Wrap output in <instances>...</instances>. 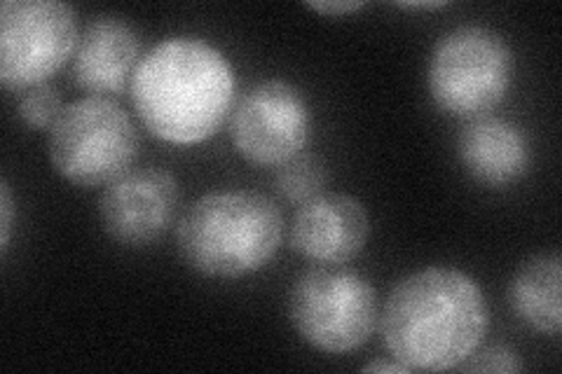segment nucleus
I'll list each match as a JSON object with an SVG mask.
<instances>
[{
	"label": "nucleus",
	"mask_w": 562,
	"mask_h": 374,
	"mask_svg": "<svg viewBox=\"0 0 562 374\" xmlns=\"http://www.w3.org/2000/svg\"><path fill=\"white\" fill-rule=\"evenodd\" d=\"M368 235L371 218L357 197L322 192L295 211L291 246L312 262L345 264L363 251Z\"/></svg>",
	"instance_id": "obj_10"
},
{
	"label": "nucleus",
	"mask_w": 562,
	"mask_h": 374,
	"mask_svg": "<svg viewBox=\"0 0 562 374\" xmlns=\"http://www.w3.org/2000/svg\"><path fill=\"white\" fill-rule=\"evenodd\" d=\"M179 181L160 167L130 169L105 185L99 220L109 239L127 248L160 241L179 213Z\"/></svg>",
	"instance_id": "obj_9"
},
{
	"label": "nucleus",
	"mask_w": 562,
	"mask_h": 374,
	"mask_svg": "<svg viewBox=\"0 0 562 374\" xmlns=\"http://www.w3.org/2000/svg\"><path fill=\"white\" fill-rule=\"evenodd\" d=\"M326 165L319 155L301 152L291 157L289 162L277 167L274 188L291 204H305L324 192L326 185Z\"/></svg>",
	"instance_id": "obj_14"
},
{
	"label": "nucleus",
	"mask_w": 562,
	"mask_h": 374,
	"mask_svg": "<svg viewBox=\"0 0 562 374\" xmlns=\"http://www.w3.org/2000/svg\"><path fill=\"white\" fill-rule=\"evenodd\" d=\"M312 115L305 94L286 80L254 84L231 122L235 150L258 167H281L301 155L310 140Z\"/></svg>",
	"instance_id": "obj_8"
},
{
	"label": "nucleus",
	"mask_w": 562,
	"mask_h": 374,
	"mask_svg": "<svg viewBox=\"0 0 562 374\" xmlns=\"http://www.w3.org/2000/svg\"><path fill=\"white\" fill-rule=\"evenodd\" d=\"M448 3H443V0H436V3H398V8L403 10H438V8H446Z\"/></svg>",
	"instance_id": "obj_20"
},
{
	"label": "nucleus",
	"mask_w": 562,
	"mask_h": 374,
	"mask_svg": "<svg viewBox=\"0 0 562 374\" xmlns=\"http://www.w3.org/2000/svg\"><path fill=\"white\" fill-rule=\"evenodd\" d=\"M235 101V70L223 52L200 38H169L138 61L132 103L144 127L173 146L214 136Z\"/></svg>",
	"instance_id": "obj_2"
},
{
	"label": "nucleus",
	"mask_w": 562,
	"mask_h": 374,
	"mask_svg": "<svg viewBox=\"0 0 562 374\" xmlns=\"http://www.w3.org/2000/svg\"><path fill=\"white\" fill-rule=\"evenodd\" d=\"M138 52L140 43L132 24L113 14L97 16L78 41L74 78L92 97L125 92L138 66Z\"/></svg>",
	"instance_id": "obj_12"
},
{
	"label": "nucleus",
	"mask_w": 562,
	"mask_h": 374,
	"mask_svg": "<svg viewBox=\"0 0 562 374\" xmlns=\"http://www.w3.org/2000/svg\"><path fill=\"white\" fill-rule=\"evenodd\" d=\"M487 324L476 279L454 267H427L401 279L380 316L386 351L411 372L462 367L479 351Z\"/></svg>",
	"instance_id": "obj_1"
},
{
	"label": "nucleus",
	"mask_w": 562,
	"mask_h": 374,
	"mask_svg": "<svg viewBox=\"0 0 562 374\" xmlns=\"http://www.w3.org/2000/svg\"><path fill=\"white\" fill-rule=\"evenodd\" d=\"M514 73V49L502 33L487 26H457L431 52L427 87L443 113L479 120L506 99Z\"/></svg>",
	"instance_id": "obj_4"
},
{
	"label": "nucleus",
	"mask_w": 562,
	"mask_h": 374,
	"mask_svg": "<svg viewBox=\"0 0 562 374\" xmlns=\"http://www.w3.org/2000/svg\"><path fill=\"white\" fill-rule=\"evenodd\" d=\"M284 241L279 206L260 192H209L176 229L181 260L209 279H241L262 270Z\"/></svg>",
	"instance_id": "obj_3"
},
{
	"label": "nucleus",
	"mask_w": 562,
	"mask_h": 374,
	"mask_svg": "<svg viewBox=\"0 0 562 374\" xmlns=\"http://www.w3.org/2000/svg\"><path fill=\"white\" fill-rule=\"evenodd\" d=\"M562 262L560 253H537L520 264L512 281V305L522 324L543 335H560Z\"/></svg>",
	"instance_id": "obj_13"
},
{
	"label": "nucleus",
	"mask_w": 562,
	"mask_h": 374,
	"mask_svg": "<svg viewBox=\"0 0 562 374\" xmlns=\"http://www.w3.org/2000/svg\"><path fill=\"white\" fill-rule=\"evenodd\" d=\"M457 157L473 181L508 188L532 167V146L518 124L502 117L469 120L457 138Z\"/></svg>",
	"instance_id": "obj_11"
},
{
	"label": "nucleus",
	"mask_w": 562,
	"mask_h": 374,
	"mask_svg": "<svg viewBox=\"0 0 562 374\" xmlns=\"http://www.w3.org/2000/svg\"><path fill=\"white\" fill-rule=\"evenodd\" d=\"M467 372H492V374H512L520 372L522 363L518 359V353L512 347L504 344H492L483 349L481 353H473L467 363H462Z\"/></svg>",
	"instance_id": "obj_16"
},
{
	"label": "nucleus",
	"mask_w": 562,
	"mask_h": 374,
	"mask_svg": "<svg viewBox=\"0 0 562 374\" xmlns=\"http://www.w3.org/2000/svg\"><path fill=\"white\" fill-rule=\"evenodd\" d=\"M289 318L312 349L349 353L371 340L380 320L378 293L355 270L340 264L314 267L293 281Z\"/></svg>",
	"instance_id": "obj_5"
},
{
	"label": "nucleus",
	"mask_w": 562,
	"mask_h": 374,
	"mask_svg": "<svg viewBox=\"0 0 562 374\" xmlns=\"http://www.w3.org/2000/svg\"><path fill=\"white\" fill-rule=\"evenodd\" d=\"M78 14L59 0H5L0 8V82L10 92L45 84L78 49Z\"/></svg>",
	"instance_id": "obj_7"
},
{
	"label": "nucleus",
	"mask_w": 562,
	"mask_h": 374,
	"mask_svg": "<svg viewBox=\"0 0 562 374\" xmlns=\"http://www.w3.org/2000/svg\"><path fill=\"white\" fill-rule=\"evenodd\" d=\"M66 105L55 87L38 84L31 87L20 99V117L31 129H52Z\"/></svg>",
	"instance_id": "obj_15"
},
{
	"label": "nucleus",
	"mask_w": 562,
	"mask_h": 374,
	"mask_svg": "<svg viewBox=\"0 0 562 374\" xmlns=\"http://www.w3.org/2000/svg\"><path fill=\"white\" fill-rule=\"evenodd\" d=\"M132 117L109 97L68 103L49 129V162L78 188H101L127 173L138 155Z\"/></svg>",
	"instance_id": "obj_6"
},
{
	"label": "nucleus",
	"mask_w": 562,
	"mask_h": 374,
	"mask_svg": "<svg viewBox=\"0 0 562 374\" xmlns=\"http://www.w3.org/2000/svg\"><path fill=\"white\" fill-rule=\"evenodd\" d=\"M12 223H14V200L8 181L0 183V251L8 253L10 237H12Z\"/></svg>",
	"instance_id": "obj_17"
},
{
	"label": "nucleus",
	"mask_w": 562,
	"mask_h": 374,
	"mask_svg": "<svg viewBox=\"0 0 562 374\" xmlns=\"http://www.w3.org/2000/svg\"><path fill=\"white\" fill-rule=\"evenodd\" d=\"M307 8L326 16H345L359 12L361 8H366V3L363 0H319V3H307Z\"/></svg>",
	"instance_id": "obj_18"
},
{
	"label": "nucleus",
	"mask_w": 562,
	"mask_h": 374,
	"mask_svg": "<svg viewBox=\"0 0 562 374\" xmlns=\"http://www.w3.org/2000/svg\"><path fill=\"white\" fill-rule=\"evenodd\" d=\"M363 372H390V374H403V372H411L406 365H401L398 361H375V363H368L363 367Z\"/></svg>",
	"instance_id": "obj_19"
}]
</instances>
